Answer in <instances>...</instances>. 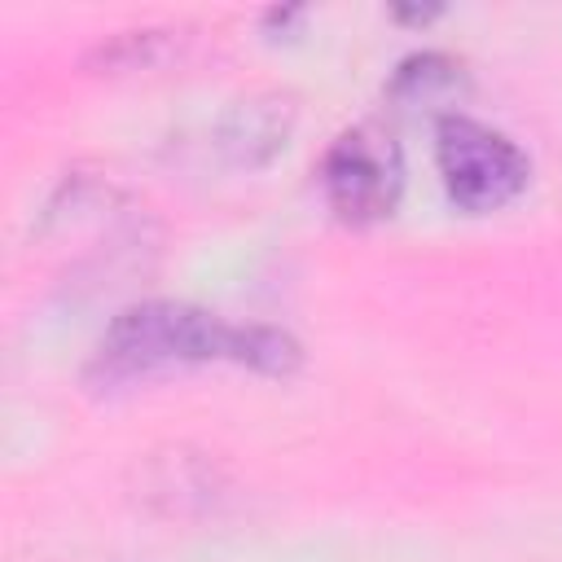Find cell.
Returning <instances> with one entry per match:
<instances>
[{
  "instance_id": "cell-4",
  "label": "cell",
  "mask_w": 562,
  "mask_h": 562,
  "mask_svg": "<svg viewBox=\"0 0 562 562\" xmlns=\"http://www.w3.org/2000/svg\"><path fill=\"white\" fill-rule=\"evenodd\" d=\"M294 132V101L285 92H250L233 101L215 127V149L224 154L228 167L255 171L268 167Z\"/></svg>"
},
{
  "instance_id": "cell-1",
  "label": "cell",
  "mask_w": 562,
  "mask_h": 562,
  "mask_svg": "<svg viewBox=\"0 0 562 562\" xmlns=\"http://www.w3.org/2000/svg\"><path fill=\"white\" fill-rule=\"evenodd\" d=\"M250 329L255 325H228L206 307L171 303V299H145L123 307L101 342H97V369L110 382L149 378L184 364H211L228 360L246 369L250 356Z\"/></svg>"
},
{
  "instance_id": "cell-6",
  "label": "cell",
  "mask_w": 562,
  "mask_h": 562,
  "mask_svg": "<svg viewBox=\"0 0 562 562\" xmlns=\"http://www.w3.org/2000/svg\"><path fill=\"white\" fill-rule=\"evenodd\" d=\"M167 48H171V31H119V35H110L105 44L92 48L88 66H101V70H110V75H123V70L154 66Z\"/></svg>"
},
{
  "instance_id": "cell-3",
  "label": "cell",
  "mask_w": 562,
  "mask_h": 562,
  "mask_svg": "<svg viewBox=\"0 0 562 562\" xmlns=\"http://www.w3.org/2000/svg\"><path fill=\"white\" fill-rule=\"evenodd\" d=\"M321 189L342 224H378L395 211L404 189V162L386 132L351 127L321 158Z\"/></svg>"
},
{
  "instance_id": "cell-8",
  "label": "cell",
  "mask_w": 562,
  "mask_h": 562,
  "mask_svg": "<svg viewBox=\"0 0 562 562\" xmlns=\"http://www.w3.org/2000/svg\"><path fill=\"white\" fill-rule=\"evenodd\" d=\"M443 9L439 4H426V9H395V22H435Z\"/></svg>"
},
{
  "instance_id": "cell-2",
  "label": "cell",
  "mask_w": 562,
  "mask_h": 562,
  "mask_svg": "<svg viewBox=\"0 0 562 562\" xmlns=\"http://www.w3.org/2000/svg\"><path fill=\"white\" fill-rule=\"evenodd\" d=\"M435 167H439L448 198L470 215H487V211L509 206L531 180L527 154L505 132H496L479 119H465V114L439 119Z\"/></svg>"
},
{
  "instance_id": "cell-7",
  "label": "cell",
  "mask_w": 562,
  "mask_h": 562,
  "mask_svg": "<svg viewBox=\"0 0 562 562\" xmlns=\"http://www.w3.org/2000/svg\"><path fill=\"white\" fill-rule=\"evenodd\" d=\"M461 79V66L443 53H413L395 66L391 75V97H404V101H422L439 88H452Z\"/></svg>"
},
{
  "instance_id": "cell-5",
  "label": "cell",
  "mask_w": 562,
  "mask_h": 562,
  "mask_svg": "<svg viewBox=\"0 0 562 562\" xmlns=\"http://www.w3.org/2000/svg\"><path fill=\"white\" fill-rule=\"evenodd\" d=\"M224 496V483L220 474L189 457V452H167V457H154L149 461V479H145V501H154L162 514H211L215 501Z\"/></svg>"
}]
</instances>
